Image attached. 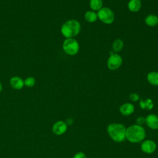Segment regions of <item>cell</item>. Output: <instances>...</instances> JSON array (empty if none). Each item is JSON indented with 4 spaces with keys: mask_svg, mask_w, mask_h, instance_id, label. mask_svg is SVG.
I'll use <instances>...</instances> for the list:
<instances>
[{
    "mask_svg": "<svg viewBox=\"0 0 158 158\" xmlns=\"http://www.w3.org/2000/svg\"><path fill=\"white\" fill-rule=\"evenodd\" d=\"M146 137V131L143 126L134 124L126 128V139L131 143L142 142Z\"/></svg>",
    "mask_w": 158,
    "mask_h": 158,
    "instance_id": "cell-1",
    "label": "cell"
},
{
    "mask_svg": "<svg viewBox=\"0 0 158 158\" xmlns=\"http://www.w3.org/2000/svg\"><path fill=\"white\" fill-rule=\"evenodd\" d=\"M107 131L110 138L117 143L123 141L125 138L126 128L120 123H112L107 126Z\"/></svg>",
    "mask_w": 158,
    "mask_h": 158,
    "instance_id": "cell-2",
    "label": "cell"
},
{
    "mask_svg": "<svg viewBox=\"0 0 158 158\" xmlns=\"http://www.w3.org/2000/svg\"><path fill=\"white\" fill-rule=\"evenodd\" d=\"M81 30L80 22L75 19L66 21L61 27L60 31L62 35L66 38H73L78 35Z\"/></svg>",
    "mask_w": 158,
    "mask_h": 158,
    "instance_id": "cell-3",
    "label": "cell"
},
{
    "mask_svg": "<svg viewBox=\"0 0 158 158\" xmlns=\"http://www.w3.org/2000/svg\"><path fill=\"white\" fill-rule=\"evenodd\" d=\"M62 49L66 54L74 56L79 51L80 45L77 40L73 38H66L63 42Z\"/></svg>",
    "mask_w": 158,
    "mask_h": 158,
    "instance_id": "cell-4",
    "label": "cell"
},
{
    "mask_svg": "<svg viewBox=\"0 0 158 158\" xmlns=\"http://www.w3.org/2000/svg\"><path fill=\"white\" fill-rule=\"evenodd\" d=\"M97 15L98 19L105 24H111L114 22L115 19L114 12L107 7H102L98 11Z\"/></svg>",
    "mask_w": 158,
    "mask_h": 158,
    "instance_id": "cell-5",
    "label": "cell"
},
{
    "mask_svg": "<svg viewBox=\"0 0 158 158\" xmlns=\"http://www.w3.org/2000/svg\"><path fill=\"white\" fill-rule=\"evenodd\" d=\"M110 56L107 59V65L110 70H115L120 68L122 64V58L117 53L110 51Z\"/></svg>",
    "mask_w": 158,
    "mask_h": 158,
    "instance_id": "cell-6",
    "label": "cell"
},
{
    "mask_svg": "<svg viewBox=\"0 0 158 158\" xmlns=\"http://www.w3.org/2000/svg\"><path fill=\"white\" fill-rule=\"evenodd\" d=\"M157 148L156 143L151 139H146L142 141L141 144V150L146 154L153 153Z\"/></svg>",
    "mask_w": 158,
    "mask_h": 158,
    "instance_id": "cell-7",
    "label": "cell"
},
{
    "mask_svg": "<svg viewBox=\"0 0 158 158\" xmlns=\"http://www.w3.org/2000/svg\"><path fill=\"white\" fill-rule=\"evenodd\" d=\"M67 130V125L65 122L59 120L55 122L52 127V132L56 135H62Z\"/></svg>",
    "mask_w": 158,
    "mask_h": 158,
    "instance_id": "cell-8",
    "label": "cell"
},
{
    "mask_svg": "<svg viewBox=\"0 0 158 158\" xmlns=\"http://www.w3.org/2000/svg\"><path fill=\"white\" fill-rule=\"evenodd\" d=\"M145 123L151 130L158 129V116L154 114H151L147 115Z\"/></svg>",
    "mask_w": 158,
    "mask_h": 158,
    "instance_id": "cell-9",
    "label": "cell"
},
{
    "mask_svg": "<svg viewBox=\"0 0 158 158\" xmlns=\"http://www.w3.org/2000/svg\"><path fill=\"white\" fill-rule=\"evenodd\" d=\"M119 111L122 115L129 116L134 112L135 106L131 102H125L120 106Z\"/></svg>",
    "mask_w": 158,
    "mask_h": 158,
    "instance_id": "cell-10",
    "label": "cell"
},
{
    "mask_svg": "<svg viewBox=\"0 0 158 158\" xmlns=\"http://www.w3.org/2000/svg\"><path fill=\"white\" fill-rule=\"evenodd\" d=\"M11 87L15 89H20L24 86V80L19 77H12L9 81Z\"/></svg>",
    "mask_w": 158,
    "mask_h": 158,
    "instance_id": "cell-11",
    "label": "cell"
},
{
    "mask_svg": "<svg viewBox=\"0 0 158 158\" xmlns=\"http://www.w3.org/2000/svg\"><path fill=\"white\" fill-rule=\"evenodd\" d=\"M141 7V0H130L128 3V8L132 12H136Z\"/></svg>",
    "mask_w": 158,
    "mask_h": 158,
    "instance_id": "cell-12",
    "label": "cell"
},
{
    "mask_svg": "<svg viewBox=\"0 0 158 158\" xmlns=\"http://www.w3.org/2000/svg\"><path fill=\"white\" fill-rule=\"evenodd\" d=\"M139 107L143 110H150L154 107V103L151 99L147 98L146 99H141L139 101Z\"/></svg>",
    "mask_w": 158,
    "mask_h": 158,
    "instance_id": "cell-13",
    "label": "cell"
},
{
    "mask_svg": "<svg viewBox=\"0 0 158 158\" xmlns=\"http://www.w3.org/2000/svg\"><path fill=\"white\" fill-rule=\"evenodd\" d=\"M144 22L150 27H155L158 24V17L154 14H149L144 19Z\"/></svg>",
    "mask_w": 158,
    "mask_h": 158,
    "instance_id": "cell-14",
    "label": "cell"
},
{
    "mask_svg": "<svg viewBox=\"0 0 158 158\" xmlns=\"http://www.w3.org/2000/svg\"><path fill=\"white\" fill-rule=\"evenodd\" d=\"M147 80L149 84L153 86H158V72H151L147 75Z\"/></svg>",
    "mask_w": 158,
    "mask_h": 158,
    "instance_id": "cell-15",
    "label": "cell"
},
{
    "mask_svg": "<svg viewBox=\"0 0 158 158\" xmlns=\"http://www.w3.org/2000/svg\"><path fill=\"white\" fill-rule=\"evenodd\" d=\"M85 20L88 23H93L98 19L97 13L93 10H88L85 12L84 15Z\"/></svg>",
    "mask_w": 158,
    "mask_h": 158,
    "instance_id": "cell-16",
    "label": "cell"
},
{
    "mask_svg": "<svg viewBox=\"0 0 158 158\" xmlns=\"http://www.w3.org/2000/svg\"><path fill=\"white\" fill-rule=\"evenodd\" d=\"M103 5L102 0H90L89 7L93 11H98L102 7Z\"/></svg>",
    "mask_w": 158,
    "mask_h": 158,
    "instance_id": "cell-17",
    "label": "cell"
},
{
    "mask_svg": "<svg viewBox=\"0 0 158 158\" xmlns=\"http://www.w3.org/2000/svg\"><path fill=\"white\" fill-rule=\"evenodd\" d=\"M123 42L120 39H117L115 40L113 43H112V49L115 53H117L119 51H120L123 47Z\"/></svg>",
    "mask_w": 158,
    "mask_h": 158,
    "instance_id": "cell-18",
    "label": "cell"
},
{
    "mask_svg": "<svg viewBox=\"0 0 158 158\" xmlns=\"http://www.w3.org/2000/svg\"><path fill=\"white\" fill-rule=\"evenodd\" d=\"M35 79L32 77H27L24 80V85L27 87H33L35 84Z\"/></svg>",
    "mask_w": 158,
    "mask_h": 158,
    "instance_id": "cell-19",
    "label": "cell"
},
{
    "mask_svg": "<svg viewBox=\"0 0 158 158\" xmlns=\"http://www.w3.org/2000/svg\"><path fill=\"white\" fill-rule=\"evenodd\" d=\"M129 99L132 102H136L139 100V96L137 93H133L129 95Z\"/></svg>",
    "mask_w": 158,
    "mask_h": 158,
    "instance_id": "cell-20",
    "label": "cell"
},
{
    "mask_svg": "<svg viewBox=\"0 0 158 158\" xmlns=\"http://www.w3.org/2000/svg\"><path fill=\"white\" fill-rule=\"evenodd\" d=\"M136 122L137 125L142 126L146 122V118L144 117H143V116H139V117H137V118L136 120Z\"/></svg>",
    "mask_w": 158,
    "mask_h": 158,
    "instance_id": "cell-21",
    "label": "cell"
},
{
    "mask_svg": "<svg viewBox=\"0 0 158 158\" xmlns=\"http://www.w3.org/2000/svg\"><path fill=\"white\" fill-rule=\"evenodd\" d=\"M73 158H87L86 154L83 152H77Z\"/></svg>",
    "mask_w": 158,
    "mask_h": 158,
    "instance_id": "cell-22",
    "label": "cell"
},
{
    "mask_svg": "<svg viewBox=\"0 0 158 158\" xmlns=\"http://www.w3.org/2000/svg\"><path fill=\"white\" fill-rule=\"evenodd\" d=\"M65 123L67 124V126L68 125H71L73 123V120L72 118H67V120H65Z\"/></svg>",
    "mask_w": 158,
    "mask_h": 158,
    "instance_id": "cell-23",
    "label": "cell"
},
{
    "mask_svg": "<svg viewBox=\"0 0 158 158\" xmlns=\"http://www.w3.org/2000/svg\"><path fill=\"white\" fill-rule=\"evenodd\" d=\"M2 85L1 83L0 82V93L2 91Z\"/></svg>",
    "mask_w": 158,
    "mask_h": 158,
    "instance_id": "cell-24",
    "label": "cell"
}]
</instances>
